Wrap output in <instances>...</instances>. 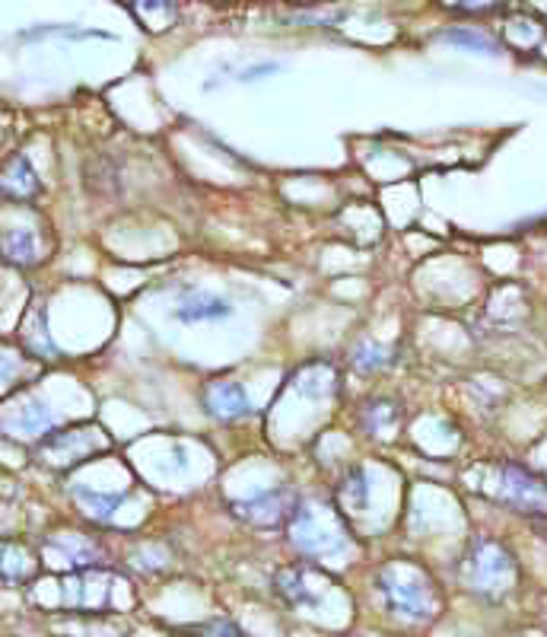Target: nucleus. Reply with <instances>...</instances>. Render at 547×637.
<instances>
[{"label":"nucleus","instance_id":"1","mask_svg":"<svg viewBox=\"0 0 547 637\" xmlns=\"http://www.w3.org/2000/svg\"><path fill=\"white\" fill-rule=\"evenodd\" d=\"M500 503H506L510 510H519L525 517L547 520V481L525 466L506 463L500 469Z\"/></svg>","mask_w":547,"mask_h":637},{"label":"nucleus","instance_id":"2","mask_svg":"<svg viewBox=\"0 0 547 637\" xmlns=\"http://www.w3.org/2000/svg\"><path fill=\"white\" fill-rule=\"evenodd\" d=\"M64 453H74V463H81L86 456H96V453H99V440H93L83 427H71V431L52 434L49 440L39 444V456L49 459L52 469H61Z\"/></svg>","mask_w":547,"mask_h":637},{"label":"nucleus","instance_id":"3","mask_svg":"<svg viewBox=\"0 0 547 637\" xmlns=\"http://www.w3.org/2000/svg\"><path fill=\"white\" fill-rule=\"evenodd\" d=\"M360 427L369 434V437H379V440H388L395 437V431L401 427V405L395 399H369L363 408H360Z\"/></svg>","mask_w":547,"mask_h":637},{"label":"nucleus","instance_id":"4","mask_svg":"<svg viewBox=\"0 0 547 637\" xmlns=\"http://www.w3.org/2000/svg\"><path fill=\"white\" fill-rule=\"evenodd\" d=\"M0 194H7L10 201H20V204H26V201L42 194L39 176H35V169L29 167L26 157H13L7 167L0 169Z\"/></svg>","mask_w":547,"mask_h":637},{"label":"nucleus","instance_id":"5","mask_svg":"<svg viewBox=\"0 0 547 637\" xmlns=\"http://www.w3.org/2000/svg\"><path fill=\"white\" fill-rule=\"evenodd\" d=\"M229 312H233L229 300H223L217 294H207V290H197L175 306L172 316L179 322H217V319H226Z\"/></svg>","mask_w":547,"mask_h":637},{"label":"nucleus","instance_id":"6","mask_svg":"<svg viewBox=\"0 0 547 637\" xmlns=\"http://www.w3.org/2000/svg\"><path fill=\"white\" fill-rule=\"evenodd\" d=\"M0 255H3L10 265H20V268L35 265V258H39L35 233H29V230H10L7 236H0Z\"/></svg>","mask_w":547,"mask_h":637},{"label":"nucleus","instance_id":"7","mask_svg":"<svg viewBox=\"0 0 547 637\" xmlns=\"http://www.w3.org/2000/svg\"><path fill=\"white\" fill-rule=\"evenodd\" d=\"M219 408L214 412H223L219 417H233L239 412H246V395L239 392V386H219Z\"/></svg>","mask_w":547,"mask_h":637},{"label":"nucleus","instance_id":"8","mask_svg":"<svg viewBox=\"0 0 547 637\" xmlns=\"http://www.w3.org/2000/svg\"><path fill=\"white\" fill-rule=\"evenodd\" d=\"M385 354H388V351H385L383 344H363V348L356 351V367H360V370H379Z\"/></svg>","mask_w":547,"mask_h":637},{"label":"nucleus","instance_id":"9","mask_svg":"<svg viewBox=\"0 0 547 637\" xmlns=\"http://www.w3.org/2000/svg\"><path fill=\"white\" fill-rule=\"evenodd\" d=\"M17 370H20V354L0 344V386H7L17 376Z\"/></svg>","mask_w":547,"mask_h":637}]
</instances>
